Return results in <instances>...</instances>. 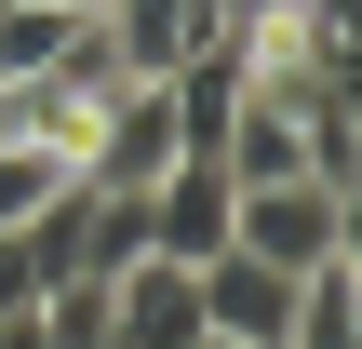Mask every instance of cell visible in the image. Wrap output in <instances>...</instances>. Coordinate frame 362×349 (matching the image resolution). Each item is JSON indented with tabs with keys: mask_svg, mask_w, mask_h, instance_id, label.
I'll return each mask as SVG.
<instances>
[{
	"mask_svg": "<svg viewBox=\"0 0 362 349\" xmlns=\"http://www.w3.org/2000/svg\"><path fill=\"white\" fill-rule=\"evenodd\" d=\"M228 242L269 269H322V256H362V202L322 175H269V188H228Z\"/></svg>",
	"mask_w": 362,
	"mask_h": 349,
	"instance_id": "obj_1",
	"label": "cell"
},
{
	"mask_svg": "<svg viewBox=\"0 0 362 349\" xmlns=\"http://www.w3.org/2000/svg\"><path fill=\"white\" fill-rule=\"evenodd\" d=\"M175 161H188L175 94H161V81H121V94H107V121H94V148H81V175H94V188H161Z\"/></svg>",
	"mask_w": 362,
	"mask_h": 349,
	"instance_id": "obj_2",
	"label": "cell"
},
{
	"mask_svg": "<svg viewBox=\"0 0 362 349\" xmlns=\"http://www.w3.org/2000/svg\"><path fill=\"white\" fill-rule=\"evenodd\" d=\"M202 269H175V256H134V269H107V349H202Z\"/></svg>",
	"mask_w": 362,
	"mask_h": 349,
	"instance_id": "obj_3",
	"label": "cell"
},
{
	"mask_svg": "<svg viewBox=\"0 0 362 349\" xmlns=\"http://www.w3.org/2000/svg\"><path fill=\"white\" fill-rule=\"evenodd\" d=\"M296 282H309V269H269V256L228 242V256H202V323L228 349H282L296 336Z\"/></svg>",
	"mask_w": 362,
	"mask_h": 349,
	"instance_id": "obj_4",
	"label": "cell"
},
{
	"mask_svg": "<svg viewBox=\"0 0 362 349\" xmlns=\"http://www.w3.org/2000/svg\"><path fill=\"white\" fill-rule=\"evenodd\" d=\"M202 27H228V13L215 0H94V40H107L121 81H175L202 54Z\"/></svg>",
	"mask_w": 362,
	"mask_h": 349,
	"instance_id": "obj_5",
	"label": "cell"
},
{
	"mask_svg": "<svg viewBox=\"0 0 362 349\" xmlns=\"http://www.w3.org/2000/svg\"><path fill=\"white\" fill-rule=\"evenodd\" d=\"M148 202V256H175V269H202V256H228V175H215V148H188L161 188H134Z\"/></svg>",
	"mask_w": 362,
	"mask_h": 349,
	"instance_id": "obj_6",
	"label": "cell"
},
{
	"mask_svg": "<svg viewBox=\"0 0 362 349\" xmlns=\"http://www.w3.org/2000/svg\"><path fill=\"white\" fill-rule=\"evenodd\" d=\"M282 349H362V256H322L296 282V336Z\"/></svg>",
	"mask_w": 362,
	"mask_h": 349,
	"instance_id": "obj_7",
	"label": "cell"
},
{
	"mask_svg": "<svg viewBox=\"0 0 362 349\" xmlns=\"http://www.w3.org/2000/svg\"><path fill=\"white\" fill-rule=\"evenodd\" d=\"M81 13H94V0H0V81L54 67V54L81 40Z\"/></svg>",
	"mask_w": 362,
	"mask_h": 349,
	"instance_id": "obj_8",
	"label": "cell"
},
{
	"mask_svg": "<svg viewBox=\"0 0 362 349\" xmlns=\"http://www.w3.org/2000/svg\"><path fill=\"white\" fill-rule=\"evenodd\" d=\"M67 175H81V161H54V148H27V135H0V229H27Z\"/></svg>",
	"mask_w": 362,
	"mask_h": 349,
	"instance_id": "obj_9",
	"label": "cell"
},
{
	"mask_svg": "<svg viewBox=\"0 0 362 349\" xmlns=\"http://www.w3.org/2000/svg\"><path fill=\"white\" fill-rule=\"evenodd\" d=\"M202 349H228V336H202Z\"/></svg>",
	"mask_w": 362,
	"mask_h": 349,
	"instance_id": "obj_10",
	"label": "cell"
}]
</instances>
